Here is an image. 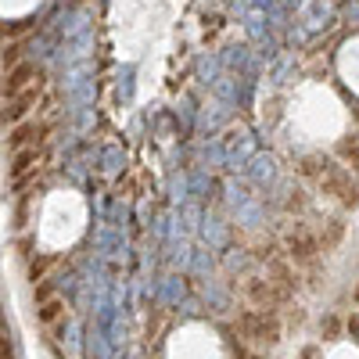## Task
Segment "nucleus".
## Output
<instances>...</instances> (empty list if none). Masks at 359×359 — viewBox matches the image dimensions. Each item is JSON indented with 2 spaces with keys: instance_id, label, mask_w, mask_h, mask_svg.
Returning a JSON list of instances; mask_svg holds the SVG:
<instances>
[{
  "instance_id": "obj_1",
  "label": "nucleus",
  "mask_w": 359,
  "mask_h": 359,
  "mask_svg": "<svg viewBox=\"0 0 359 359\" xmlns=\"http://www.w3.org/2000/svg\"><path fill=\"white\" fill-rule=\"evenodd\" d=\"M233 331L241 334L245 341H259V345H277L280 341V320L277 313H262V309H245V313H237L233 320Z\"/></svg>"
},
{
  "instance_id": "obj_2",
  "label": "nucleus",
  "mask_w": 359,
  "mask_h": 359,
  "mask_svg": "<svg viewBox=\"0 0 359 359\" xmlns=\"http://www.w3.org/2000/svg\"><path fill=\"white\" fill-rule=\"evenodd\" d=\"M245 298H248V306L252 309H262V313H277V309H284L287 306V291H280L273 280H262V277H252V280H245Z\"/></svg>"
},
{
  "instance_id": "obj_3",
  "label": "nucleus",
  "mask_w": 359,
  "mask_h": 359,
  "mask_svg": "<svg viewBox=\"0 0 359 359\" xmlns=\"http://www.w3.org/2000/svg\"><path fill=\"white\" fill-rule=\"evenodd\" d=\"M40 94H43V79H40V83H33V86L25 90V94L11 97V101H8L4 108H0V123H4V126H11V130H15L18 123H25V115L36 108Z\"/></svg>"
},
{
  "instance_id": "obj_4",
  "label": "nucleus",
  "mask_w": 359,
  "mask_h": 359,
  "mask_svg": "<svg viewBox=\"0 0 359 359\" xmlns=\"http://www.w3.org/2000/svg\"><path fill=\"white\" fill-rule=\"evenodd\" d=\"M43 79V72L33 65V62H22V65H15L8 76H4V83H0V97H18V94H25V90L29 86H33V83H40Z\"/></svg>"
},
{
  "instance_id": "obj_5",
  "label": "nucleus",
  "mask_w": 359,
  "mask_h": 359,
  "mask_svg": "<svg viewBox=\"0 0 359 359\" xmlns=\"http://www.w3.org/2000/svg\"><path fill=\"white\" fill-rule=\"evenodd\" d=\"M50 133V123H18L11 133H8V151L18 155L25 147H40Z\"/></svg>"
},
{
  "instance_id": "obj_6",
  "label": "nucleus",
  "mask_w": 359,
  "mask_h": 359,
  "mask_svg": "<svg viewBox=\"0 0 359 359\" xmlns=\"http://www.w3.org/2000/svg\"><path fill=\"white\" fill-rule=\"evenodd\" d=\"M287 255H291L294 262H313V259L320 255V241H316L306 226H294V233L287 237Z\"/></svg>"
},
{
  "instance_id": "obj_7",
  "label": "nucleus",
  "mask_w": 359,
  "mask_h": 359,
  "mask_svg": "<svg viewBox=\"0 0 359 359\" xmlns=\"http://www.w3.org/2000/svg\"><path fill=\"white\" fill-rule=\"evenodd\" d=\"M22 54H25V43H8L4 50H0V69H15V65H22Z\"/></svg>"
},
{
  "instance_id": "obj_8",
  "label": "nucleus",
  "mask_w": 359,
  "mask_h": 359,
  "mask_svg": "<svg viewBox=\"0 0 359 359\" xmlns=\"http://www.w3.org/2000/svg\"><path fill=\"white\" fill-rule=\"evenodd\" d=\"M338 155H341V162H345V165L359 169V140H355V137H352V140H341Z\"/></svg>"
},
{
  "instance_id": "obj_9",
  "label": "nucleus",
  "mask_w": 359,
  "mask_h": 359,
  "mask_svg": "<svg viewBox=\"0 0 359 359\" xmlns=\"http://www.w3.org/2000/svg\"><path fill=\"white\" fill-rule=\"evenodd\" d=\"M62 313H65V302H62V298H47V302L40 306V320H43V323H54Z\"/></svg>"
},
{
  "instance_id": "obj_10",
  "label": "nucleus",
  "mask_w": 359,
  "mask_h": 359,
  "mask_svg": "<svg viewBox=\"0 0 359 359\" xmlns=\"http://www.w3.org/2000/svg\"><path fill=\"white\" fill-rule=\"evenodd\" d=\"M341 334V320L338 316H327L323 320V338H338Z\"/></svg>"
},
{
  "instance_id": "obj_11",
  "label": "nucleus",
  "mask_w": 359,
  "mask_h": 359,
  "mask_svg": "<svg viewBox=\"0 0 359 359\" xmlns=\"http://www.w3.org/2000/svg\"><path fill=\"white\" fill-rule=\"evenodd\" d=\"M0 359H15V348H11V341L0 334Z\"/></svg>"
},
{
  "instance_id": "obj_12",
  "label": "nucleus",
  "mask_w": 359,
  "mask_h": 359,
  "mask_svg": "<svg viewBox=\"0 0 359 359\" xmlns=\"http://www.w3.org/2000/svg\"><path fill=\"white\" fill-rule=\"evenodd\" d=\"M320 355V345H306L302 348V355H298V359H316Z\"/></svg>"
},
{
  "instance_id": "obj_13",
  "label": "nucleus",
  "mask_w": 359,
  "mask_h": 359,
  "mask_svg": "<svg viewBox=\"0 0 359 359\" xmlns=\"http://www.w3.org/2000/svg\"><path fill=\"white\" fill-rule=\"evenodd\" d=\"M233 352H237V359H259L255 352H248L245 345H233Z\"/></svg>"
},
{
  "instance_id": "obj_14",
  "label": "nucleus",
  "mask_w": 359,
  "mask_h": 359,
  "mask_svg": "<svg viewBox=\"0 0 359 359\" xmlns=\"http://www.w3.org/2000/svg\"><path fill=\"white\" fill-rule=\"evenodd\" d=\"M352 302H359V287H355V291H352Z\"/></svg>"
},
{
  "instance_id": "obj_15",
  "label": "nucleus",
  "mask_w": 359,
  "mask_h": 359,
  "mask_svg": "<svg viewBox=\"0 0 359 359\" xmlns=\"http://www.w3.org/2000/svg\"><path fill=\"white\" fill-rule=\"evenodd\" d=\"M0 327H4V316H0Z\"/></svg>"
}]
</instances>
